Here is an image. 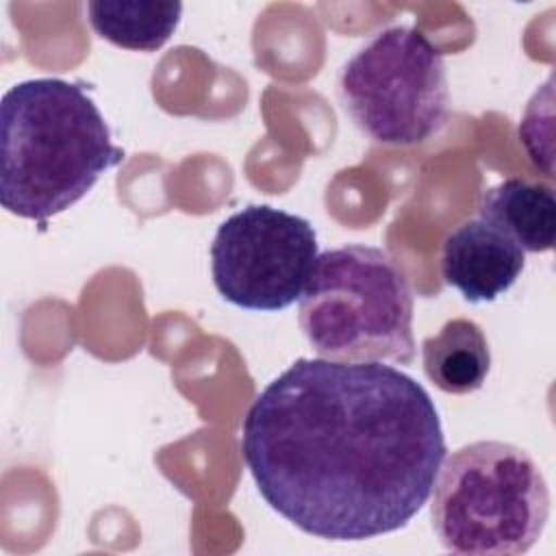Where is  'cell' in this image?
Masks as SVG:
<instances>
[{
  "instance_id": "ba28073f",
  "label": "cell",
  "mask_w": 556,
  "mask_h": 556,
  "mask_svg": "<svg viewBox=\"0 0 556 556\" xmlns=\"http://www.w3.org/2000/svg\"><path fill=\"white\" fill-rule=\"evenodd\" d=\"M478 219L506 235L523 252H549L556 237L554 187L541 180L506 178L480 195Z\"/></svg>"
},
{
  "instance_id": "9c48e42d",
  "label": "cell",
  "mask_w": 556,
  "mask_h": 556,
  "mask_svg": "<svg viewBox=\"0 0 556 556\" xmlns=\"http://www.w3.org/2000/svg\"><path fill=\"white\" fill-rule=\"evenodd\" d=\"M421 363L437 389L465 395L480 389L489 376V341L473 319L454 317L437 334L421 341Z\"/></svg>"
},
{
  "instance_id": "7a4b0ae2",
  "label": "cell",
  "mask_w": 556,
  "mask_h": 556,
  "mask_svg": "<svg viewBox=\"0 0 556 556\" xmlns=\"http://www.w3.org/2000/svg\"><path fill=\"white\" fill-rule=\"evenodd\" d=\"M0 202L24 219L67 211L124 161L111 128L80 83L30 78L0 102Z\"/></svg>"
},
{
  "instance_id": "30bf717a",
  "label": "cell",
  "mask_w": 556,
  "mask_h": 556,
  "mask_svg": "<svg viewBox=\"0 0 556 556\" xmlns=\"http://www.w3.org/2000/svg\"><path fill=\"white\" fill-rule=\"evenodd\" d=\"M182 4L172 0H91L87 20L96 35L117 48L152 52L176 30Z\"/></svg>"
},
{
  "instance_id": "5b68a950",
  "label": "cell",
  "mask_w": 556,
  "mask_h": 556,
  "mask_svg": "<svg viewBox=\"0 0 556 556\" xmlns=\"http://www.w3.org/2000/svg\"><path fill=\"white\" fill-rule=\"evenodd\" d=\"M337 96L371 141L395 148L426 143L445 126L450 111L443 54L415 26L378 30L341 65Z\"/></svg>"
},
{
  "instance_id": "52a82bcc",
  "label": "cell",
  "mask_w": 556,
  "mask_h": 556,
  "mask_svg": "<svg viewBox=\"0 0 556 556\" xmlns=\"http://www.w3.org/2000/svg\"><path fill=\"white\" fill-rule=\"evenodd\" d=\"M526 265V252L482 219L456 226L441 245V278L467 302H493L506 293Z\"/></svg>"
},
{
  "instance_id": "6da1fadb",
  "label": "cell",
  "mask_w": 556,
  "mask_h": 556,
  "mask_svg": "<svg viewBox=\"0 0 556 556\" xmlns=\"http://www.w3.org/2000/svg\"><path fill=\"white\" fill-rule=\"evenodd\" d=\"M241 456L263 500L295 528L365 541L424 508L445 437L413 376L380 363L298 358L252 400Z\"/></svg>"
},
{
  "instance_id": "277c9868",
  "label": "cell",
  "mask_w": 556,
  "mask_h": 556,
  "mask_svg": "<svg viewBox=\"0 0 556 556\" xmlns=\"http://www.w3.org/2000/svg\"><path fill=\"white\" fill-rule=\"evenodd\" d=\"M298 324L319 358L400 365L415 358L406 274L374 245L352 243L317 254Z\"/></svg>"
},
{
  "instance_id": "3957f363",
  "label": "cell",
  "mask_w": 556,
  "mask_h": 556,
  "mask_svg": "<svg viewBox=\"0 0 556 556\" xmlns=\"http://www.w3.org/2000/svg\"><path fill=\"white\" fill-rule=\"evenodd\" d=\"M432 530L454 554H526L549 519V489L534 456L508 441H473L439 467Z\"/></svg>"
},
{
  "instance_id": "8992f818",
  "label": "cell",
  "mask_w": 556,
  "mask_h": 556,
  "mask_svg": "<svg viewBox=\"0 0 556 556\" xmlns=\"http://www.w3.org/2000/svg\"><path fill=\"white\" fill-rule=\"evenodd\" d=\"M317 261L308 219L250 204L226 217L211 243L217 293L248 311H282L302 298Z\"/></svg>"
}]
</instances>
